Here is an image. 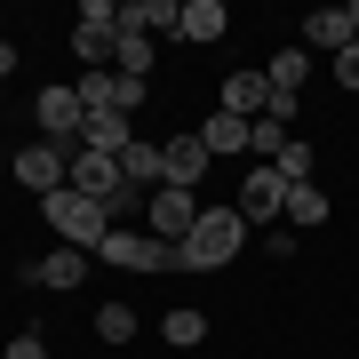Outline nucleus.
I'll list each match as a JSON object with an SVG mask.
<instances>
[{"instance_id":"9b49d317","label":"nucleus","mask_w":359,"mask_h":359,"mask_svg":"<svg viewBox=\"0 0 359 359\" xmlns=\"http://www.w3.org/2000/svg\"><path fill=\"white\" fill-rule=\"evenodd\" d=\"M128 144H136V120L128 112H88V120H80V152H128Z\"/></svg>"},{"instance_id":"39448f33","label":"nucleus","mask_w":359,"mask_h":359,"mask_svg":"<svg viewBox=\"0 0 359 359\" xmlns=\"http://www.w3.org/2000/svg\"><path fill=\"white\" fill-rule=\"evenodd\" d=\"M96 256H104V264H120V271H168V248H160L144 224H112Z\"/></svg>"},{"instance_id":"f257e3e1","label":"nucleus","mask_w":359,"mask_h":359,"mask_svg":"<svg viewBox=\"0 0 359 359\" xmlns=\"http://www.w3.org/2000/svg\"><path fill=\"white\" fill-rule=\"evenodd\" d=\"M240 248H248V216H240V208H200L192 240L168 248V264H176V271H224Z\"/></svg>"},{"instance_id":"6ab92c4d","label":"nucleus","mask_w":359,"mask_h":359,"mask_svg":"<svg viewBox=\"0 0 359 359\" xmlns=\"http://www.w3.org/2000/svg\"><path fill=\"white\" fill-rule=\"evenodd\" d=\"M335 216V200L320 192V184H287V224L295 231H311V224H327Z\"/></svg>"},{"instance_id":"ddd939ff","label":"nucleus","mask_w":359,"mask_h":359,"mask_svg":"<svg viewBox=\"0 0 359 359\" xmlns=\"http://www.w3.org/2000/svg\"><path fill=\"white\" fill-rule=\"evenodd\" d=\"M25 280H32V287H56V295H65V287H80V280H88V256H80V248H48V256H40V264L25 271Z\"/></svg>"},{"instance_id":"7ed1b4c3","label":"nucleus","mask_w":359,"mask_h":359,"mask_svg":"<svg viewBox=\"0 0 359 359\" xmlns=\"http://www.w3.org/2000/svg\"><path fill=\"white\" fill-rule=\"evenodd\" d=\"M8 176L25 184V192H40V200H48V192H65V184H72V144H56V136H32L25 152L8 160Z\"/></svg>"},{"instance_id":"bb28decb","label":"nucleus","mask_w":359,"mask_h":359,"mask_svg":"<svg viewBox=\"0 0 359 359\" xmlns=\"http://www.w3.org/2000/svg\"><path fill=\"white\" fill-rule=\"evenodd\" d=\"M0 359H48V335H8V351Z\"/></svg>"},{"instance_id":"4468645a","label":"nucleus","mask_w":359,"mask_h":359,"mask_svg":"<svg viewBox=\"0 0 359 359\" xmlns=\"http://www.w3.org/2000/svg\"><path fill=\"white\" fill-rule=\"evenodd\" d=\"M176 8H184V0H120V32L160 40V32H176Z\"/></svg>"},{"instance_id":"0eeeda50","label":"nucleus","mask_w":359,"mask_h":359,"mask_svg":"<svg viewBox=\"0 0 359 359\" xmlns=\"http://www.w3.org/2000/svg\"><path fill=\"white\" fill-rule=\"evenodd\" d=\"M224 32H231L224 0H184V8H176V40H192V48H216Z\"/></svg>"},{"instance_id":"423d86ee","label":"nucleus","mask_w":359,"mask_h":359,"mask_svg":"<svg viewBox=\"0 0 359 359\" xmlns=\"http://www.w3.org/2000/svg\"><path fill=\"white\" fill-rule=\"evenodd\" d=\"M72 192H88V200L112 208L120 192H128V176H120V160H112V152H80V144H72Z\"/></svg>"},{"instance_id":"f3484780","label":"nucleus","mask_w":359,"mask_h":359,"mask_svg":"<svg viewBox=\"0 0 359 359\" xmlns=\"http://www.w3.org/2000/svg\"><path fill=\"white\" fill-rule=\"evenodd\" d=\"M192 136L208 144V160H231V152H248V120H231V112H208Z\"/></svg>"},{"instance_id":"2eb2a0df","label":"nucleus","mask_w":359,"mask_h":359,"mask_svg":"<svg viewBox=\"0 0 359 359\" xmlns=\"http://www.w3.org/2000/svg\"><path fill=\"white\" fill-rule=\"evenodd\" d=\"M311 48H327V56H344V48H351L344 8H311V16H304V56H311Z\"/></svg>"},{"instance_id":"f03ea898","label":"nucleus","mask_w":359,"mask_h":359,"mask_svg":"<svg viewBox=\"0 0 359 359\" xmlns=\"http://www.w3.org/2000/svg\"><path fill=\"white\" fill-rule=\"evenodd\" d=\"M40 216H48V224H56V240L80 248V256H96V248H104V231H112V208L88 200V192H72V184L40 200Z\"/></svg>"},{"instance_id":"c85d7f7f","label":"nucleus","mask_w":359,"mask_h":359,"mask_svg":"<svg viewBox=\"0 0 359 359\" xmlns=\"http://www.w3.org/2000/svg\"><path fill=\"white\" fill-rule=\"evenodd\" d=\"M16 72V40H0V80H8Z\"/></svg>"},{"instance_id":"aec40b11","label":"nucleus","mask_w":359,"mask_h":359,"mask_svg":"<svg viewBox=\"0 0 359 359\" xmlns=\"http://www.w3.org/2000/svg\"><path fill=\"white\" fill-rule=\"evenodd\" d=\"M287 144H295V128H287V120H271V112H264V120H248V152H264V168L280 160Z\"/></svg>"},{"instance_id":"4be33fe9","label":"nucleus","mask_w":359,"mask_h":359,"mask_svg":"<svg viewBox=\"0 0 359 359\" xmlns=\"http://www.w3.org/2000/svg\"><path fill=\"white\" fill-rule=\"evenodd\" d=\"M112 72L144 80V72H152V40H144V32H120V40H112Z\"/></svg>"},{"instance_id":"5701e85b","label":"nucleus","mask_w":359,"mask_h":359,"mask_svg":"<svg viewBox=\"0 0 359 359\" xmlns=\"http://www.w3.org/2000/svg\"><path fill=\"white\" fill-rule=\"evenodd\" d=\"M112 40H120V32H88V25H72V56H80L88 72H104V56H112Z\"/></svg>"},{"instance_id":"cd10ccee","label":"nucleus","mask_w":359,"mask_h":359,"mask_svg":"<svg viewBox=\"0 0 359 359\" xmlns=\"http://www.w3.org/2000/svg\"><path fill=\"white\" fill-rule=\"evenodd\" d=\"M335 80H344V88H359V40H351L344 56H335Z\"/></svg>"},{"instance_id":"a878e982","label":"nucleus","mask_w":359,"mask_h":359,"mask_svg":"<svg viewBox=\"0 0 359 359\" xmlns=\"http://www.w3.org/2000/svg\"><path fill=\"white\" fill-rule=\"evenodd\" d=\"M264 256H271V264L295 256V224H271V231H264Z\"/></svg>"},{"instance_id":"b1692460","label":"nucleus","mask_w":359,"mask_h":359,"mask_svg":"<svg viewBox=\"0 0 359 359\" xmlns=\"http://www.w3.org/2000/svg\"><path fill=\"white\" fill-rule=\"evenodd\" d=\"M128 335H136V311L128 304H104L96 311V344H128Z\"/></svg>"},{"instance_id":"7c9ffc66","label":"nucleus","mask_w":359,"mask_h":359,"mask_svg":"<svg viewBox=\"0 0 359 359\" xmlns=\"http://www.w3.org/2000/svg\"><path fill=\"white\" fill-rule=\"evenodd\" d=\"M0 176H8V160H0Z\"/></svg>"},{"instance_id":"dca6fc26","label":"nucleus","mask_w":359,"mask_h":359,"mask_svg":"<svg viewBox=\"0 0 359 359\" xmlns=\"http://www.w3.org/2000/svg\"><path fill=\"white\" fill-rule=\"evenodd\" d=\"M120 176H128L136 184V192H160V184H168V160H160V144H128V152H120Z\"/></svg>"},{"instance_id":"a211bd4d","label":"nucleus","mask_w":359,"mask_h":359,"mask_svg":"<svg viewBox=\"0 0 359 359\" xmlns=\"http://www.w3.org/2000/svg\"><path fill=\"white\" fill-rule=\"evenodd\" d=\"M160 344H168V351H192V344H208V311L176 304V311H168V320H160Z\"/></svg>"},{"instance_id":"6e6552de","label":"nucleus","mask_w":359,"mask_h":359,"mask_svg":"<svg viewBox=\"0 0 359 359\" xmlns=\"http://www.w3.org/2000/svg\"><path fill=\"white\" fill-rule=\"evenodd\" d=\"M80 120H88L80 88H40V136H56V144H80Z\"/></svg>"},{"instance_id":"412c9836","label":"nucleus","mask_w":359,"mask_h":359,"mask_svg":"<svg viewBox=\"0 0 359 359\" xmlns=\"http://www.w3.org/2000/svg\"><path fill=\"white\" fill-rule=\"evenodd\" d=\"M264 80H271V88H280V96H295V88H304V80H311V56H304V48H280V56H271V65H264Z\"/></svg>"},{"instance_id":"f8f14e48","label":"nucleus","mask_w":359,"mask_h":359,"mask_svg":"<svg viewBox=\"0 0 359 359\" xmlns=\"http://www.w3.org/2000/svg\"><path fill=\"white\" fill-rule=\"evenodd\" d=\"M160 160H168V184H184V192H200V176L216 168L200 136H168V144H160Z\"/></svg>"},{"instance_id":"c756f323","label":"nucleus","mask_w":359,"mask_h":359,"mask_svg":"<svg viewBox=\"0 0 359 359\" xmlns=\"http://www.w3.org/2000/svg\"><path fill=\"white\" fill-rule=\"evenodd\" d=\"M344 25H351V40H359V0H344Z\"/></svg>"},{"instance_id":"9d476101","label":"nucleus","mask_w":359,"mask_h":359,"mask_svg":"<svg viewBox=\"0 0 359 359\" xmlns=\"http://www.w3.org/2000/svg\"><path fill=\"white\" fill-rule=\"evenodd\" d=\"M240 216H287V176H280V168H248Z\"/></svg>"},{"instance_id":"20e7f679","label":"nucleus","mask_w":359,"mask_h":359,"mask_svg":"<svg viewBox=\"0 0 359 359\" xmlns=\"http://www.w3.org/2000/svg\"><path fill=\"white\" fill-rule=\"evenodd\" d=\"M192 224H200V192H184V184H160L152 208H144V231H152L160 248H184V240H192Z\"/></svg>"},{"instance_id":"393cba45","label":"nucleus","mask_w":359,"mask_h":359,"mask_svg":"<svg viewBox=\"0 0 359 359\" xmlns=\"http://www.w3.org/2000/svg\"><path fill=\"white\" fill-rule=\"evenodd\" d=\"M271 168H280V176H287V184H311V144H287V152H280V160H271Z\"/></svg>"},{"instance_id":"1a4fd4ad","label":"nucleus","mask_w":359,"mask_h":359,"mask_svg":"<svg viewBox=\"0 0 359 359\" xmlns=\"http://www.w3.org/2000/svg\"><path fill=\"white\" fill-rule=\"evenodd\" d=\"M216 112H231V120H264V112H271V80H264V72H231L224 88H216Z\"/></svg>"}]
</instances>
